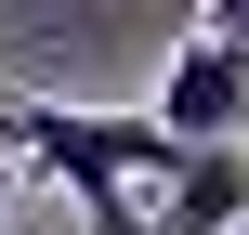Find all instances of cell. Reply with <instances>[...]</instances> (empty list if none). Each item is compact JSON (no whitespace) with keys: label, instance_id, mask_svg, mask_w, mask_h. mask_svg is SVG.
Instances as JSON below:
<instances>
[{"label":"cell","instance_id":"6da1fadb","mask_svg":"<svg viewBox=\"0 0 249 235\" xmlns=\"http://www.w3.org/2000/svg\"><path fill=\"white\" fill-rule=\"evenodd\" d=\"M0 144L39 157V170H66L92 235H144V183L184 157L158 105H144V118H105V105H39V92H0Z\"/></svg>","mask_w":249,"mask_h":235},{"label":"cell","instance_id":"7a4b0ae2","mask_svg":"<svg viewBox=\"0 0 249 235\" xmlns=\"http://www.w3.org/2000/svg\"><path fill=\"white\" fill-rule=\"evenodd\" d=\"M158 118H171V144L249 131V52H236V39H184V52L158 65Z\"/></svg>","mask_w":249,"mask_h":235},{"label":"cell","instance_id":"3957f363","mask_svg":"<svg viewBox=\"0 0 249 235\" xmlns=\"http://www.w3.org/2000/svg\"><path fill=\"white\" fill-rule=\"evenodd\" d=\"M236 209H249V144L223 131V144H184V157L158 170L144 235H236Z\"/></svg>","mask_w":249,"mask_h":235},{"label":"cell","instance_id":"277c9868","mask_svg":"<svg viewBox=\"0 0 249 235\" xmlns=\"http://www.w3.org/2000/svg\"><path fill=\"white\" fill-rule=\"evenodd\" d=\"M210 39H236V52H249V0H210Z\"/></svg>","mask_w":249,"mask_h":235},{"label":"cell","instance_id":"5b68a950","mask_svg":"<svg viewBox=\"0 0 249 235\" xmlns=\"http://www.w3.org/2000/svg\"><path fill=\"white\" fill-rule=\"evenodd\" d=\"M0 209H13V144H0Z\"/></svg>","mask_w":249,"mask_h":235},{"label":"cell","instance_id":"8992f818","mask_svg":"<svg viewBox=\"0 0 249 235\" xmlns=\"http://www.w3.org/2000/svg\"><path fill=\"white\" fill-rule=\"evenodd\" d=\"M236 235H249V209H236Z\"/></svg>","mask_w":249,"mask_h":235}]
</instances>
